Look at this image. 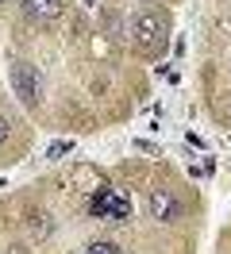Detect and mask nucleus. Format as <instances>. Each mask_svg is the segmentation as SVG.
I'll list each match as a JSON object with an SVG mask.
<instances>
[{
    "mask_svg": "<svg viewBox=\"0 0 231 254\" xmlns=\"http://www.w3.org/2000/svg\"><path fill=\"white\" fill-rule=\"evenodd\" d=\"M108 216H112L116 223L131 220V200H127V196H112V208H108Z\"/></svg>",
    "mask_w": 231,
    "mask_h": 254,
    "instance_id": "nucleus-5",
    "label": "nucleus"
},
{
    "mask_svg": "<svg viewBox=\"0 0 231 254\" xmlns=\"http://www.w3.org/2000/svg\"><path fill=\"white\" fill-rule=\"evenodd\" d=\"M8 131H12V124H8L4 116H0V146H4V139H8Z\"/></svg>",
    "mask_w": 231,
    "mask_h": 254,
    "instance_id": "nucleus-10",
    "label": "nucleus"
},
{
    "mask_svg": "<svg viewBox=\"0 0 231 254\" xmlns=\"http://www.w3.org/2000/svg\"><path fill=\"white\" fill-rule=\"evenodd\" d=\"M0 4H8V0H0Z\"/></svg>",
    "mask_w": 231,
    "mask_h": 254,
    "instance_id": "nucleus-11",
    "label": "nucleus"
},
{
    "mask_svg": "<svg viewBox=\"0 0 231 254\" xmlns=\"http://www.w3.org/2000/svg\"><path fill=\"white\" fill-rule=\"evenodd\" d=\"M31 231L35 235H50V216H31Z\"/></svg>",
    "mask_w": 231,
    "mask_h": 254,
    "instance_id": "nucleus-9",
    "label": "nucleus"
},
{
    "mask_svg": "<svg viewBox=\"0 0 231 254\" xmlns=\"http://www.w3.org/2000/svg\"><path fill=\"white\" fill-rule=\"evenodd\" d=\"M70 150H74V143H70V139H58V143L46 146V158H50V162H62L66 154H70Z\"/></svg>",
    "mask_w": 231,
    "mask_h": 254,
    "instance_id": "nucleus-6",
    "label": "nucleus"
},
{
    "mask_svg": "<svg viewBox=\"0 0 231 254\" xmlns=\"http://www.w3.org/2000/svg\"><path fill=\"white\" fill-rule=\"evenodd\" d=\"M19 8H23V16H27V19L50 23V19H58V16H62L66 0H19Z\"/></svg>",
    "mask_w": 231,
    "mask_h": 254,
    "instance_id": "nucleus-4",
    "label": "nucleus"
},
{
    "mask_svg": "<svg viewBox=\"0 0 231 254\" xmlns=\"http://www.w3.org/2000/svg\"><path fill=\"white\" fill-rule=\"evenodd\" d=\"M151 220H158V223H173V220H181V204H177V196L169 189H151Z\"/></svg>",
    "mask_w": 231,
    "mask_h": 254,
    "instance_id": "nucleus-3",
    "label": "nucleus"
},
{
    "mask_svg": "<svg viewBox=\"0 0 231 254\" xmlns=\"http://www.w3.org/2000/svg\"><path fill=\"white\" fill-rule=\"evenodd\" d=\"M89 208H92V216H100V220H104V216H108V208H112V192H96Z\"/></svg>",
    "mask_w": 231,
    "mask_h": 254,
    "instance_id": "nucleus-7",
    "label": "nucleus"
},
{
    "mask_svg": "<svg viewBox=\"0 0 231 254\" xmlns=\"http://www.w3.org/2000/svg\"><path fill=\"white\" fill-rule=\"evenodd\" d=\"M12 89H15V96H19L27 108H35V104H39V93H43L39 69H35L31 62H12Z\"/></svg>",
    "mask_w": 231,
    "mask_h": 254,
    "instance_id": "nucleus-2",
    "label": "nucleus"
},
{
    "mask_svg": "<svg viewBox=\"0 0 231 254\" xmlns=\"http://www.w3.org/2000/svg\"><path fill=\"white\" fill-rule=\"evenodd\" d=\"M166 31H169V19L166 12H154V8H143L135 19H131V35L143 50H162L166 47Z\"/></svg>",
    "mask_w": 231,
    "mask_h": 254,
    "instance_id": "nucleus-1",
    "label": "nucleus"
},
{
    "mask_svg": "<svg viewBox=\"0 0 231 254\" xmlns=\"http://www.w3.org/2000/svg\"><path fill=\"white\" fill-rule=\"evenodd\" d=\"M85 254H120V247L112 243V239H100V243H89V251Z\"/></svg>",
    "mask_w": 231,
    "mask_h": 254,
    "instance_id": "nucleus-8",
    "label": "nucleus"
}]
</instances>
